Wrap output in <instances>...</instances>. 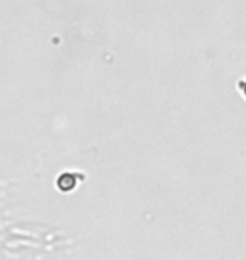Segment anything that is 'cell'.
<instances>
[{
    "label": "cell",
    "instance_id": "cell-1",
    "mask_svg": "<svg viewBox=\"0 0 246 260\" xmlns=\"http://www.w3.org/2000/svg\"><path fill=\"white\" fill-rule=\"evenodd\" d=\"M75 186H76V178H75V174H71V173H64L57 179V188L61 191H73Z\"/></svg>",
    "mask_w": 246,
    "mask_h": 260
},
{
    "label": "cell",
    "instance_id": "cell-2",
    "mask_svg": "<svg viewBox=\"0 0 246 260\" xmlns=\"http://www.w3.org/2000/svg\"><path fill=\"white\" fill-rule=\"evenodd\" d=\"M241 88H243V93L246 95V81H244V83H241Z\"/></svg>",
    "mask_w": 246,
    "mask_h": 260
}]
</instances>
